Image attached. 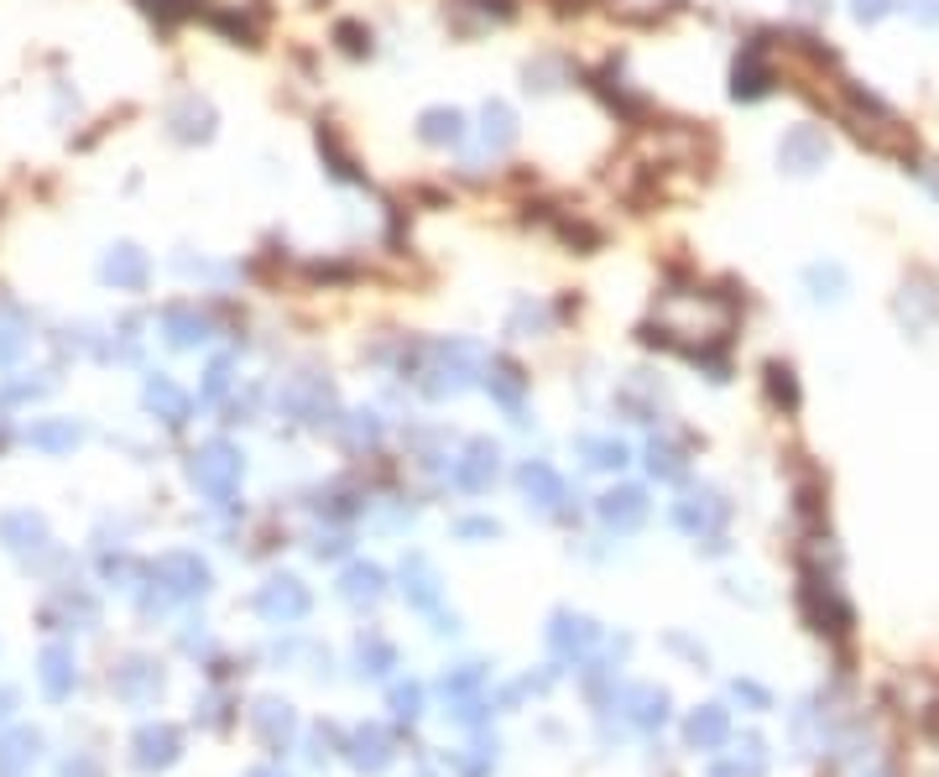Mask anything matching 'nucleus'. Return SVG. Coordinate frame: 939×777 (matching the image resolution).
<instances>
[{
  "mask_svg": "<svg viewBox=\"0 0 939 777\" xmlns=\"http://www.w3.org/2000/svg\"><path fill=\"white\" fill-rule=\"evenodd\" d=\"M778 89V68H773V58H767V47L762 42H746L736 53V63H731V100L736 105H757L767 100Z\"/></svg>",
  "mask_w": 939,
  "mask_h": 777,
  "instance_id": "obj_1",
  "label": "nucleus"
},
{
  "mask_svg": "<svg viewBox=\"0 0 939 777\" xmlns=\"http://www.w3.org/2000/svg\"><path fill=\"white\" fill-rule=\"evenodd\" d=\"M825 162H830V136H825L820 125H794V131H783V141H778L783 173L809 178V173H820Z\"/></svg>",
  "mask_w": 939,
  "mask_h": 777,
  "instance_id": "obj_2",
  "label": "nucleus"
},
{
  "mask_svg": "<svg viewBox=\"0 0 939 777\" xmlns=\"http://www.w3.org/2000/svg\"><path fill=\"white\" fill-rule=\"evenodd\" d=\"M100 277L110 282L116 293H146V282H152V261H146V251H137L131 240H120V245L105 251Z\"/></svg>",
  "mask_w": 939,
  "mask_h": 777,
  "instance_id": "obj_3",
  "label": "nucleus"
},
{
  "mask_svg": "<svg viewBox=\"0 0 939 777\" xmlns=\"http://www.w3.org/2000/svg\"><path fill=\"white\" fill-rule=\"evenodd\" d=\"M517 17V0H449L444 6V21H455V32L476 37L485 26H506Z\"/></svg>",
  "mask_w": 939,
  "mask_h": 777,
  "instance_id": "obj_4",
  "label": "nucleus"
},
{
  "mask_svg": "<svg viewBox=\"0 0 939 777\" xmlns=\"http://www.w3.org/2000/svg\"><path fill=\"white\" fill-rule=\"evenodd\" d=\"M465 136H470V120H465V110H455V105H428L418 116V141L423 146H465Z\"/></svg>",
  "mask_w": 939,
  "mask_h": 777,
  "instance_id": "obj_5",
  "label": "nucleus"
},
{
  "mask_svg": "<svg viewBox=\"0 0 939 777\" xmlns=\"http://www.w3.org/2000/svg\"><path fill=\"white\" fill-rule=\"evenodd\" d=\"M167 125L178 141H209L215 136V105L199 100V95H183L173 110H167Z\"/></svg>",
  "mask_w": 939,
  "mask_h": 777,
  "instance_id": "obj_6",
  "label": "nucleus"
},
{
  "mask_svg": "<svg viewBox=\"0 0 939 777\" xmlns=\"http://www.w3.org/2000/svg\"><path fill=\"white\" fill-rule=\"evenodd\" d=\"M319 157L340 183H365L356 152H350V141L340 136V125H335V120H319Z\"/></svg>",
  "mask_w": 939,
  "mask_h": 777,
  "instance_id": "obj_7",
  "label": "nucleus"
},
{
  "mask_svg": "<svg viewBox=\"0 0 939 777\" xmlns=\"http://www.w3.org/2000/svg\"><path fill=\"white\" fill-rule=\"evenodd\" d=\"M898 319L908 324V329H924V324H935L939 319V293H935V282L924 277H914V282H903V293H898Z\"/></svg>",
  "mask_w": 939,
  "mask_h": 777,
  "instance_id": "obj_8",
  "label": "nucleus"
},
{
  "mask_svg": "<svg viewBox=\"0 0 939 777\" xmlns=\"http://www.w3.org/2000/svg\"><path fill=\"white\" fill-rule=\"evenodd\" d=\"M804 293L815 303H840L851 293V272L840 266V261H809L804 266Z\"/></svg>",
  "mask_w": 939,
  "mask_h": 777,
  "instance_id": "obj_9",
  "label": "nucleus"
},
{
  "mask_svg": "<svg viewBox=\"0 0 939 777\" xmlns=\"http://www.w3.org/2000/svg\"><path fill=\"white\" fill-rule=\"evenodd\" d=\"M480 141H485V152H506L517 141V110L506 100H485V110H480Z\"/></svg>",
  "mask_w": 939,
  "mask_h": 777,
  "instance_id": "obj_10",
  "label": "nucleus"
},
{
  "mask_svg": "<svg viewBox=\"0 0 939 777\" xmlns=\"http://www.w3.org/2000/svg\"><path fill=\"white\" fill-rule=\"evenodd\" d=\"M162 329H167V339H173L178 350H194V344L209 339V319H204L199 308H188V303L167 308V314H162Z\"/></svg>",
  "mask_w": 939,
  "mask_h": 777,
  "instance_id": "obj_11",
  "label": "nucleus"
},
{
  "mask_svg": "<svg viewBox=\"0 0 939 777\" xmlns=\"http://www.w3.org/2000/svg\"><path fill=\"white\" fill-rule=\"evenodd\" d=\"M522 79H527L533 95H554L559 84H569V63L554 58V53H543V58H533L527 68H522Z\"/></svg>",
  "mask_w": 939,
  "mask_h": 777,
  "instance_id": "obj_12",
  "label": "nucleus"
},
{
  "mask_svg": "<svg viewBox=\"0 0 939 777\" xmlns=\"http://www.w3.org/2000/svg\"><path fill=\"white\" fill-rule=\"evenodd\" d=\"M600 517L611 522V527H637L647 517V501H642V491H611V496L600 501Z\"/></svg>",
  "mask_w": 939,
  "mask_h": 777,
  "instance_id": "obj_13",
  "label": "nucleus"
},
{
  "mask_svg": "<svg viewBox=\"0 0 939 777\" xmlns=\"http://www.w3.org/2000/svg\"><path fill=\"white\" fill-rule=\"evenodd\" d=\"M554 236L564 240V245H575L580 256H590V251H600V230L590 220H580V215H554Z\"/></svg>",
  "mask_w": 939,
  "mask_h": 777,
  "instance_id": "obj_14",
  "label": "nucleus"
},
{
  "mask_svg": "<svg viewBox=\"0 0 939 777\" xmlns=\"http://www.w3.org/2000/svg\"><path fill=\"white\" fill-rule=\"evenodd\" d=\"M455 475H460V485L480 491L485 480L496 475V449H491V444H470V455L460 459V470H455Z\"/></svg>",
  "mask_w": 939,
  "mask_h": 777,
  "instance_id": "obj_15",
  "label": "nucleus"
},
{
  "mask_svg": "<svg viewBox=\"0 0 939 777\" xmlns=\"http://www.w3.org/2000/svg\"><path fill=\"white\" fill-rule=\"evenodd\" d=\"M522 491L538 501V506H554V501H564V480L548 470V464H527L522 470Z\"/></svg>",
  "mask_w": 939,
  "mask_h": 777,
  "instance_id": "obj_16",
  "label": "nucleus"
},
{
  "mask_svg": "<svg viewBox=\"0 0 939 777\" xmlns=\"http://www.w3.org/2000/svg\"><path fill=\"white\" fill-rule=\"evenodd\" d=\"M767 397L778 402L783 413H794V407H799V376H794V365H783V360L767 365Z\"/></svg>",
  "mask_w": 939,
  "mask_h": 777,
  "instance_id": "obj_17",
  "label": "nucleus"
},
{
  "mask_svg": "<svg viewBox=\"0 0 939 777\" xmlns=\"http://www.w3.org/2000/svg\"><path fill=\"white\" fill-rule=\"evenodd\" d=\"M335 42H340L345 58H371V53H376L371 26H360V21H340V26H335Z\"/></svg>",
  "mask_w": 939,
  "mask_h": 777,
  "instance_id": "obj_18",
  "label": "nucleus"
},
{
  "mask_svg": "<svg viewBox=\"0 0 939 777\" xmlns=\"http://www.w3.org/2000/svg\"><path fill=\"white\" fill-rule=\"evenodd\" d=\"M485 376H491V392H496L506 407H517V397H522V371L512 365V360H491V371H485Z\"/></svg>",
  "mask_w": 939,
  "mask_h": 777,
  "instance_id": "obj_19",
  "label": "nucleus"
},
{
  "mask_svg": "<svg viewBox=\"0 0 939 777\" xmlns=\"http://www.w3.org/2000/svg\"><path fill=\"white\" fill-rule=\"evenodd\" d=\"M146 402H152V407H162V413H167V423H183V413H188V397H183L173 381H162V376L146 386Z\"/></svg>",
  "mask_w": 939,
  "mask_h": 777,
  "instance_id": "obj_20",
  "label": "nucleus"
},
{
  "mask_svg": "<svg viewBox=\"0 0 939 777\" xmlns=\"http://www.w3.org/2000/svg\"><path fill=\"white\" fill-rule=\"evenodd\" d=\"M199 475L209 480V485H215V491H225V480L236 475V455H230V449H225V444H215V449H209V455L199 459Z\"/></svg>",
  "mask_w": 939,
  "mask_h": 777,
  "instance_id": "obj_21",
  "label": "nucleus"
},
{
  "mask_svg": "<svg viewBox=\"0 0 939 777\" xmlns=\"http://www.w3.org/2000/svg\"><path fill=\"white\" fill-rule=\"evenodd\" d=\"M538 329H548V308H543V303H527V298H522L517 308H512V335H517V339H533Z\"/></svg>",
  "mask_w": 939,
  "mask_h": 777,
  "instance_id": "obj_22",
  "label": "nucleus"
},
{
  "mask_svg": "<svg viewBox=\"0 0 939 777\" xmlns=\"http://www.w3.org/2000/svg\"><path fill=\"white\" fill-rule=\"evenodd\" d=\"M141 11H146V17H157L162 26H178V21L194 11V0H141Z\"/></svg>",
  "mask_w": 939,
  "mask_h": 777,
  "instance_id": "obj_23",
  "label": "nucleus"
},
{
  "mask_svg": "<svg viewBox=\"0 0 939 777\" xmlns=\"http://www.w3.org/2000/svg\"><path fill=\"white\" fill-rule=\"evenodd\" d=\"M893 6H898V0H851V17H856L861 26H877V21L887 17Z\"/></svg>",
  "mask_w": 939,
  "mask_h": 777,
  "instance_id": "obj_24",
  "label": "nucleus"
},
{
  "mask_svg": "<svg viewBox=\"0 0 939 777\" xmlns=\"http://www.w3.org/2000/svg\"><path fill=\"white\" fill-rule=\"evenodd\" d=\"M903 6H908V17L919 26H939V0H903Z\"/></svg>",
  "mask_w": 939,
  "mask_h": 777,
  "instance_id": "obj_25",
  "label": "nucleus"
},
{
  "mask_svg": "<svg viewBox=\"0 0 939 777\" xmlns=\"http://www.w3.org/2000/svg\"><path fill=\"white\" fill-rule=\"evenodd\" d=\"M914 173H919L924 188H929V194L939 199V162H914Z\"/></svg>",
  "mask_w": 939,
  "mask_h": 777,
  "instance_id": "obj_26",
  "label": "nucleus"
},
{
  "mask_svg": "<svg viewBox=\"0 0 939 777\" xmlns=\"http://www.w3.org/2000/svg\"><path fill=\"white\" fill-rule=\"evenodd\" d=\"M37 439L47 444V449H63V444H74V439H79V434H68V428H42Z\"/></svg>",
  "mask_w": 939,
  "mask_h": 777,
  "instance_id": "obj_27",
  "label": "nucleus"
},
{
  "mask_svg": "<svg viewBox=\"0 0 939 777\" xmlns=\"http://www.w3.org/2000/svg\"><path fill=\"white\" fill-rule=\"evenodd\" d=\"M21 350V335L17 329H0V360H11Z\"/></svg>",
  "mask_w": 939,
  "mask_h": 777,
  "instance_id": "obj_28",
  "label": "nucleus"
},
{
  "mask_svg": "<svg viewBox=\"0 0 939 777\" xmlns=\"http://www.w3.org/2000/svg\"><path fill=\"white\" fill-rule=\"evenodd\" d=\"M799 11H809V17H825V11H830V0H799Z\"/></svg>",
  "mask_w": 939,
  "mask_h": 777,
  "instance_id": "obj_29",
  "label": "nucleus"
},
{
  "mask_svg": "<svg viewBox=\"0 0 939 777\" xmlns=\"http://www.w3.org/2000/svg\"><path fill=\"white\" fill-rule=\"evenodd\" d=\"M559 11H585V0H554Z\"/></svg>",
  "mask_w": 939,
  "mask_h": 777,
  "instance_id": "obj_30",
  "label": "nucleus"
}]
</instances>
